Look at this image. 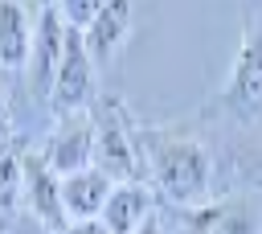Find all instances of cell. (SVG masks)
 Instances as JSON below:
<instances>
[{
	"label": "cell",
	"instance_id": "cell-1",
	"mask_svg": "<svg viewBox=\"0 0 262 234\" xmlns=\"http://www.w3.org/2000/svg\"><path fill=\"white\" fill-rule=\"evenodd\" d=\"M213 164L201 140H160L151 148V193L172 205L201 209L209 201Z\"/></svg>",
	"mask_w": 262,
	"mask_h": 234
},
{
	"label": "cell",
	"instance_id": "cell-2",
	"mask_svg": "<svg viewBox=\"0 0 262 234\" xmlns=\"http://www.w3.org/2000/svg\"><path fill=\"white\" fill-rule=\"evenodd\" d=\"M98 103V99H94ZM94 168H102L115 185L119 181H139V148H135V131H131V115L127 103L106 94L94 107Z\"/></svg>",
	"mask_w": 262,
	"mask_h": 234
},
{
	"label": "cell",
	"instance_id": "cell-3",
	"mask_svg": "<svg viewBox=\"0 0 262 234\" xmlns=\"http://www.w3.org/2000/svg\"><path fill=\"white\" fill-rule=\"evenodd\" d=\"M45 103H49L53 119L90 111V103H94V57H90L78 29L66 33V53H61V66L53 74V86H49Z\"/></svg>",
	"mask_w": 262,
	"mask_h": 234
},
{
	"label": "cell",
	"instance_id": "cell-4",
	"mask_svg": "<svg viewBox=\"0 0 262 234\" xmlns=\"http://www.w3.org/2000/svg\"><path fill=\"white\" fill-rule=\"evenodd\" d=\"M37 152L45 156V164L57 177H74L82 168H94V111L53 119V127Z\"/></svg>",
	"mask_w": 262,
	"mask_h": 234
},
{
	"label": "cell",
	"instance_id": "cell-5",
	"mask_svg": "<svg viewBox=\"0 0 262 234\" xmlns=\"http://www.w3.org/2000/svg\"><path fill=\"white\" fill-rule=\"evenodd\" d=\"M20 185H25V209L45 226V234H61L70 226L61 205V177L45 164L41 152H20Z\"/></svg>",
	"mask_w": 262,
	"mask_h": 234
},
{
	"label": "cell",
	"instance_id": "cell-6",
	"mask_svg": "<svg viewBox=\"0 0 262 234\" xmlns=\"http://www.w3.org/2000/svg\"><path fill=\"white\" fill-rule=\"evenodd\" d=\"M66 33L70 25L61 21V8L57 4H45L37 8V29H33V53H29V90L49 99V86H53V74L61 66V53H66Z\"/></svg>",
	"mask_w": 262,
	"mask_h": 234
},
{
	"label": "cell",
	"instance_id": "cell-7",
	"mask_svg": "<svg viewBox=\"0 0 262 234\" xmlns=\"http://www.w3.org/2000/svg\"><path fill=\"white\" fill-rule=\"evenodd\" d=\"M156 213V193L147 181H119L98 213L106 234H135L147 218Z\"/></svg>",
	"mask_w": 262,
	"mask_h": 234
},
{
	"label": "cell",
	"instance_id": "cell-8",
	"mask_svg": "<svg viewBox=\"0 0 262 234\" xmlns=\"http://www.w3.org/2000/svg\"><path fill=\"white\" fill-rule=\"evenodd\" d=\"M115 181L102 168H82L74 177H61V205L70 222H98L106 197H111Z\"/></svg>",
	"mask_w": 262,
	"mask_h": 234
},
{
	"label": "cell",
	"instance_id": "cell-9",
	"mask_svg": "<svg viewBox=\"0 0 262 234\" xmlns=\"http://www.w3.org/2000/svg\"><path fill=\"white\" fill-rule=\"evenodd\" d=\"M37 12L29 4H0V70H25L33 53Z\"/></svg>",
	"mask_w": 262,
	"mask_h": 234
},
{
	"label": "cell",
	"instance_id": "cell-10",
	"mask_svg": "<svg viewBox=\"0 0 262 234\" xmlns=\"http://www.w3.org/2000/svg\"><path fill=\"white\" fill-rule=\"evenodd\" d=\"M127 33H131V4H123V0L98 4L94 21L82 29V41H86V49H90L94 66H98V62H106V57L127 41Z\"/></svg>",
	"mask_w": 262,
	"mask_h": 234
},
{
	"label": "cell",
	"instance_id": "cell-11",
	"mask_svg": "<svg viewBox=\"0 0 262 234\" xmlns=\"http://www.w3.org/2000/svg\"><path fill=\"white\" fill-rule=\"evenodd\" d=\"M233 99L250 111L262 107V33L246 37L237 66H233Z\"/></svg>",
	"mask_w": 262,
	"mask_h": 234
},
{
	"label": "cell",
	"instance_id": "cell-12",
	"mask_svg": "<svg viewBox=\"0 0 262 234\" xmlns=\"http://www.w3.org/2000/svg\"><path fill=\"white\" fill-rule=\"evenodd\" d=\"M25 205V185H20V156L8 148L0 152V222H8Z\"/></svg>",
	"mask_w": 262,
	"mask_h": 234
},
{
	"label": "cell",
	"instance_id": "cell-13",
	"mask_svg": "<svg viewBox=\"0 0 262 234\" xmlns=\"http://www.w3.org/2000/svg\"><path fill=\"white\" fill-rule=\"evenodd\" d=\"M61 8V21L70 25V29H86L90 21H94V12H98V0H66V4H57Z\"/></svg>",
	"mask_w": 262,
	"mask_h": 234
},
{
	"label": "cell",
	"instance_id": "cell-14",
	"mask_svg": "<svg viewBox=\"0 0 262 234\" xmlns=\"http://www.w3.org/2000/svg\"><path fill=\"white\" fill-rule=\"evenodd\" d=\"M8 144H12V103H8V86L0 70V152H8Z\"/></svg>",
	"mask_w": 262,
	"mask_h": 234
},
{
	"label": "cell",
	"instance_id": "cell-15",
	"mask_svg": "<svg viewBox=\"0 0 262 234\" xmlns=\"http://www.w3.org/2000/svg\"><path fill=\"white\" fill-rule=\"evenodd\" d=\"M61 234H106V230H102V222H70Z\"/></svg>",
	"mask_w": 262,
	"mask_h": 234
},
{
	"label": "cell",
	"instance_id": "cell-16",
	"mask_svg": "<svg viewBox=\"0 0 262 234\" xmlns=\"http://www.w3.org/2000/svg\"><path fill=\"white\" fill-rule=\"evenodd\" d=\"M135 234H164V222H160V213H151V218H147V222H143Z\"/></svg>",
	"mask_w": 262,
	"mask_h": 234
}]
</instances>
